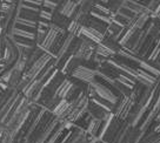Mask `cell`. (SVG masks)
Returning <instances> with one entry per match:
<instances>
[{"instance_id": "cell-1", "label": "cell", "mask_w": 160, "mask_h": 143, "mask_svg": "<svg viewBox=\"0 0 160 143\" xmlns=\"http://www.w3.org/2000/svg\"><path fill=\"white\" fill-rule=\"evenodd\" d=\"M53 59H54V58H53L50 53H44V54L41 55L40 58H38V59L35 60L34 62L27 68L26 73L22 75V78L26 80H28V81H33L34 79H37V76L39 75L40 72L45 68L46 64H48L50 61H52Z\"/></svg>"}, {"instance_id": "cell-2", "label": "cell", "mask_w": 160, "mask_h": 143, "mask_svg": "<svg viewBox=\"0 0 160 143\" xmlns=\"http://www.w3.org/2000/svg\"><path fill=\"white\" fill-rule=\"evenodd\" d=\"M71 75H72L73 78H75V79L80 80V81H84L86 83H92L95 80L97 72L93 70V69L88 68V67H85V66L79 64L78 67H75L74 70L71 73Z\"/></svg>"}, {"instance_id": "cell-3", "label": "cell", "mask_w": 160, "mask_h": 143, "mask_svg": "<svg viewBox=\"0 0 160 143\" xmlns=\"http://www.w3.org/2000/svg\"><path fill=\"white\" fill-rule=\"evenodd\" d=\"M90 84L93 87V89H94L95 95H98L100 99L105 100V101L110 102V103H113V104H115L118 102V96H117L111 89L105 87L104 84L98 83V82H95V81H93V82Z\"/></svg>"}, {"instance_id": "cell-4", "label": "cell", "mask_w": 160, "mask_h": 143, "mask_svg": "<svg viewBox=\"0 0 160 143\" xmlns=\"http://www.w3.org/2000/svg\"><path fill=\"white\" fill-rule=\"evenodd\" d=\"M59 120L54 116H52L50 121L46 124H44L41 129H40V133L38 134V138L35 140V143H46V141L48 140V137L51 136V134L53 133V130L57 128V126L59 124Z\"/></svg>"}, {"instance_id": "cell-5", "label": "cell", "mask_w": 160, "mask_h": 143, "mask_svg": "<svg viewBox=\"0 0 160 143\" xmlns=\"http://www.w3.org/2000/svg\"><path fill=\"white\" fill-rule=\"evenodd\" d=\"M91 40H82L75 50L74 56L79 60H88L93 53V46L90 42Z\"/></svg>"}, {"instance_id": "cell-6", "label": "cell", "mask_w": 160, "mask_h": 143, "mask_svg": "<svg viewBox=\"0 0 160 143\" xmlns=\"http://www.w3.org/2000/svg\"><path fill=\"white\" fill-rule=\"evenodd\" d=\"M80 35H84L86 39L91 40L92 42H95V44H100L105 39V36L101 32H99V31L93 28V27H91V26H82Z\"/></svg>"}, {"instance_id": "cell-7", "label": "cell", "mask_w": 160, "mask_h": 143, "mask_svg": "<svg viewBox=\"0 0 160 143\" xmlns=\"http://www.w3.org/2000/svg\"><path fill=\"white\" fill-rule=\"evenodd\" d=\"M77 2L73 1V0H65L64 2H61L59 6H58V12H59L60 14L65 15L66 18H71V17H73L75 13V11H77Z\"/></svg>"}, {"instance_id": "cell-8", "label": "cell", "mask_w": 160, "mask_h": 143, "mask_svg": "<svg viewBox=\"0 0 160 143\" xmlns=\"http://www.w3.org/2000/svg\"><path fill=\"white\" fill-rule=\"evenodd\" d=\"M73 86V82L68 79H64L62 82L57 87V89L54 90V94H53V98L57 100H61V99H66L67 94L70 92V89L72 88Z\"/></svg>"}, {"instance_id": "cell-9", "label": "cell", "mask_w": 160, "mask_h": 143, "mask_svg": "<svg viewBox=\"0 0 160 143\" xmlns=\"http://www.w3.org/2000/svg\"><path fill=\"white\" fill-rule=\"evenodd\" d=\"M133 104H134V100L132 99L130 95L125 96L124 100H122V102H121V104L119 106V108H118V112H117L118 117H119L120 120H124V118L128 115L130 110L132 109V107H133Z\"/></svg>"}, {"instance_id": "cell-10", "label": "cell", "mask_w": 160, "mask_h": 143, "mask_svg": "<svg viewBox=\"0 0 160 143\" xmlns=\"http://www.w3.org/2000/svg\"><path fill=\"white\" fill-rule=\"evenodd\" d=\"M8 35H12V36H15V38H20V39L32 40V41L35 40V31H26L17 27V26H13L11 28L10 32H8Z\"/></svg>"}, {"instance_id": "cell-11", "label": "cell", "mask_w": 160, "mask_h": 143, "mask_svg": "<svg viewBox=\"0 0 160 143\" xmlns=\"http://www.w3.org/2000/svg\"><path fill=\"white\" fill-rule=\"evenodd\" d=\"M102 124V121L98 117H92L90 120V122L87 124V129H86V134L90 135L91 137L97 136V134L99 131L100 127Z\"/></svg>"}, {"instance_id": "cell-12", "label": "cell", "mask_w": 160, "mask_h": 143, "mask_svg": "<svg viewBox=\"0 0 160 143\" xmlns=\"http://www.w3.org/2000/svg\"><path fill=\"white\" fill-rule=\"evenodd\" d=\"M137 73H138V81H140L142 84H145V86H153V84L157 82V78L153 76L152 74L150 73H147L145 70H142V69H140V70H137Z\"/></svg>"}, {"instance_id": "cell-13", "label": "cell", "mask_w": 160, "mask_h": 143, "mask_svg": "<svg viewBox=\"0 0 160 143\" xmlns=\"http://www.w3.org/2000/svg\"><path fill=\"white\" fill-rule=\"evenodd\" d=\"M14 26H21V27H26V28H30L32 31H35L38 27V21L25 19V18H21V17H15Z\"/></svg>"}, {"instance_id": "cell-14", "label": "cell", "mask_w": 160, "mask_h": 143, "mask_svg": "<svg viewBox=\"0 0 160 143\" xmlns=\"http://www.w3.org/2000/svg\"><path fill=\"white\" fill-rule=\"evenodd\" d=\"M95 52L98 55H101L104 58H108L111 55H114L115 54V50L113 48H111L110 46H107L104 42H100V44L97 45L95 47Z\"/></svg>"}, {"instance_id": "cell-15", "label": "cell", "mask_w": 160, "mask_h": 143, "mask_svg": "<svg viewBox=\"0 0 160 143\" xmlns=\"http://www.w3.org/2000/svg\"><path fill=\"white\" fill-rule=\"evenodd\" d=\"M139 66L142 70H145V72H147V73H150V74H152L153 76H155V78H157V76H160L159 69L153 67V66H151V64H148L147 62H145V61H141V60H140Z\"/></svg>"}, {"instance_id": "cell-16", "label": "cell", "mask_w": 160, "mask_h": 143, "mask_svg": "<svg viewBox=\"0 0 160 143\" xmlns=\"http://www.w3.org/2000/svg\"><path fill=\"white\" fill-rule=\"evenodd\" d=\"M117 81L122 84L124 87H126L127 89H133L135 87V82L132 79H130L127 75H119L117 78Z\"/></svg>"}, {"instance_id": "cell-17", "label": "cell", "mask_w": 160, "mask_h": 143, "mask_svg": "<svg viewBox=\"0 0 160 143\" xmlns=\"http://www.w3.org/2000/svg\"><path fill=\"white\" fill-rule=\"evenodd\" d=\"M58 6H59L58 1H54V0H44L41 7H44L47 11H51V12H55L57 8H58Z\"/></svg>"}, {"instance_id": "cell-18", "label": "cell", "mask_w": 160, "mask_h": 143, "mask_svg": "<svg viewBox=\"0 0 160 143\" xmlns=\"http://www.w3.org/2000/svg\"><path fill=\"white\" fill-rule=\"evenodd\" d=\"M52 15H53V12L47 10H40L39 12V19L40 20H45V21H50L52 20Z\"/></svg>"}, {"instance_id": "cell-19", "label": "cell", "mask_w": 160, "mask_h": 143, "mask_svg": "<svg viewBox=\"0 0 160 143\" xmlns=\"http://www.w3.org/2000/svg\"><path fill=\"white\" fill-rule=\"evenodd\" d=\"M135 30H137L135 27H131L130 30L127 31V33L125 34V36L120 39L119 44H120V45H126V44H127V41H128V40L131 39V36L133 35V33H134V31H135Z\"/></svg>"}, {"instance_id": "cell-20", "label": "cell", "mask_w": 160, "mask_h": 143, "mask_svg": "<svg viewBox=\"0 0 160 143\" xmlns=\"http://www.w3.org/2000/svg\"><path fill=\"white\" fill-rule=\"evenodd\" d=\"M145 109H146L145 106H144L142 108H140V110L138 112V114H137V116L134 117V121H133V124H132V126H137V123L140 121V118L142 117V114H144V112H145Z\"/></svg>"}, {"instance_id": "cell-21", "label": "cell", "mask_w": 160, "mask_h": 143, "mask_svg": "<svg viewBox=\"0 0 160 143\" xmlns=\"http://www.w3.org/2000/svg\"><path fill=\"white\" fill-rule=\"evenodd\" d=\"M21 2H26V4H31V5L41 7V6H42V2H44V0H21Z\"/></svg>"}, {"instance_id": "cell-22", "label": "cell", "mask_w": 160, "mask_h": 143, "mask_svg": "<svg viewBox=\"0 0 160 143\" xmlns=\"http://www.w3.org/2000/svg\"><path fill=\"white\" fill-rule=\"evenodd\" d=\"M159 133H160V124L154 129V134H159Z\"/></svg>"}, {"instance_id": "cell-23", "label": "cell", "mask_w": 160, "mask_h": 143, "mask_svg": "<svg viewBox=\"0 0 160 143\" xmlns=\"http://www.w3.org/2000/svg\"><path fill=\"white\" fill-rule=\"evenodd\" d=\"M4 93H5V92H4L2 89L0 88V100H1V98H2V95H4Z\"/></svg>"}]
</instances>
